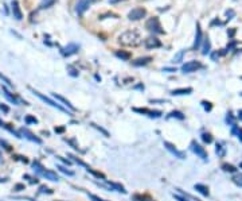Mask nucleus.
Wrapping results in <instances>:
<instances>
[{
  "label": "nucleus",
  "instance_id": "22",
  "mask_svg": "<svg viewBox=\"0 0 242 201\" xmlns=\"http://www.w3.org/2000/svg\"><path fill=\"white\" fill-rule=\"evenodd\" d=\"M55 3V0H42L39 4V8L40 10H45V8H49V7H51Z\"/></svg>",
  "mask_w": 242,
  "mask_h": 201
},
{
  "label": "nucleus",
  "instance_id": "34",
  "mask_svg": "<svg viewBox=\"0 0 242 201\" xmlns=\"http://www.w3.org/2000/svg\"><path fill=\"white\" fill-rule=\"evenodd\" d=\"M173 197H175V200H178V201H188L186 197H182V196H179V195H173Z\"/></svg>",
  "mask_w": 242,
  "mask_h": 201
},
{
  "label": "nucleus",
  "instance_id": "2",
  "mask_svg": "<svg viewBox=\"0 0 242 201\" xmlns=\"http://www.w3.org/2000/svg\"><path fill=\"white\" fill-rule=\"evenodd\" d=\"M31 92H32V93H34V95H35V96H38V97L40 99V100H43V101H45V103H47V104H49V105H51V107H54V108H57V110H59V111H63V112H67V110H66V108H63V107H62V105H61V104H58V103H55V101H54V100H51V99H49V97H46V96H45V95H42V93H39V92H38V91H34V89H31Z\"/></svg>",
  "mask_w": 242,
  "mask_h": 201
},
{
  "label": "nucleus",
  "instance_id": "14",
  "mask_svg": "<svg viewBox=\"0 0 242 201\" xmlns=\"http://www.w3.org/2000/svg\"><path fill=\"white\" fill-rule=\"evenodd\" d=\"M200 43H202V30H200V26L199 25H196V35H195V42H194L192 49L196 50L198 47L200 46Z\"/></svg>",
  "mask_w": 242,
  "mask_h": 201
},
{
  "label": "nucleus",
  "instance_id": "1",
  "mask_svg": "<svg viewBox=\"0 0 242 201\" xmlns=\"http://www.w3.org/2000/svg\"><path fill=\"white\" fill-rule=\"evenodd\" d=\"M141 42L140 37L136 31H125L120 35V43L127 46H137Z\"/></svg>",
  "mask_w": 242,
  "mask_h": 201
},
{
  "label": "nucleus",
  "instance_id": "39",
  "mask_svg": "<svg viewBox=\"0 0 242 201\" xmlns=\"http://www.w3.org/2000/svg\"><path fill=\"white\" fill-rule=\"evenodd\" d=\"M118 2H122V0H109V3H112V4H114V3H118Z\"/></svg>",
  "mask_w": 242,
  "mask_h": 201
},
{
  "label": "nucleus",
  "instance_id": "18",
  "mask_svg": "<svg viewBox=\"0 0 242 201\" xmlns=\"http://www.w3.org/2000/svg\"><path fill=\"white\" fill-rule=\"evenodd\" d=\"M151 57H144V58H139V60H136V61H133V65L135 66H143V65H147V64H149L151 62Z\"/></svg>",
  "mask_w": 242,
  "mask_h": 201
},
{
  "label": "nucleus",
  "instance_id": "15",
  "mask_svg": "<svg viewBox=\"0 0 242 201\" xmlns=\"http://www.w3.org/2000/svg\"><path fill=\"white\" fill-rule=\"evenodd\" d=\"M43 177H46L47 180H50V181H59V177H58L54 172H51V170H45V172L42 173Z\"/></svg>",
  "mask_w": 242,
  "mask_h": 201
},
{
  "label": "nucleus",
  "instance_id": "33",
  "mask_svg": "<svg viewBox=\"0 0 242 201\" xmlns=\"http://www.w3.org/2000/svg\"><path fill=\"white\" fill-rule=\"evenodd\" d=\"M0 110H2L3 112H6V114H7V112H9V108L7 107L6 104H0Z\"/></svg>",
  "mask_w": 242,
  "mask_h": 201
},
{
  "label": "nucleus",
  "instance_id": "21",
  "mask_svg": "<svg viewBox=\"0 0 242 201\" xmlns=\"http://www.w3.org/2000/svg\"><path fill=\"white\" fill-rule=\"evenodd\" d=\"M3 92H4V96H6L7 99H8V100H9V101H11V103H12V104H18V100H16V99H15V97H13V96H12V95H11V93H9V92H8V89H7V88H6V87H3Z\"/></svg>",
  "mask_w": 242,
  "mask_h": 201
},
{
  "label": "nucleus",
  "instance_id": "10",
  "mask_svg": "<svg viewBox=\"0 0 242 201\" xmlns=\"http://www.w3.org/2000/svg\"><path fill=\"white\" fill-rule=\"evenodd\" d=\"M89 6H90L89 0H80V2L77 3V7H76L77 14H78V15H82V14L89 8Z\"/></svg>",
  "mask_w": 242,
  "mask_h": 201
},
{
  "label": "nucleus",
  "instance_id": "35",
  "mask_svg": "<svg viewBox=\"0 0 242 201\" xmlns=\"http://www.w3.org/2000/svg\"><path fill=\"white\" fill-rule=\"evenodd\" d=\"M63 131H65L63 127H55V132H59L61 134V132H63Z\"/></svg>",
  "mask_w": 242,
  "mask_h": 201
},
{
  "label": "nucleus",
  "instance_id": "8",
  "mask_svg": "<svg viewBox=\"0 0 242 201\" xmlns=\"http://www.w3.org/2000/svg\"><path fill=\"white\" fill-rule=\"evenodd\" d=\"M11 7H12V15H13V18H15L16 20H22L23 14H22V11H20V7H19L18 0H12Z\"/></svg>",
  "mask_w": 242,
  "mask_h": 201
},
{
  "label": "nucleus",
  "instance_id": "7",
  "mask_svg": "<svg viewBox=\"0 0 242 201\" xmlns=\"http://www.w3.org/2000/svg\"><path fill=\"white\" fill-rule=\"evenodd\" d=\"M191 150H192L194 153H195L198 157H200L202 159H207V153H206V150H204L200 145H198L195 141L191 142Z\"/></svg>",
  "mask_w": 242,
  "mask_h": 201
},
{
  "label": "nucleus",
  "instance_id": "26",
  "mask_svg": "<svg viewBox=\"0 0 242 201\" xmlns=\"http://www.w3.org/2000/svg\"><path fill=\"white\" fill-rule=\"evenodd\" d=\"M24 122H26L27 124H31V123L36 124V123H38V119L34 118V116H31V115H27V116L24 118Z\"/></svg>",
  "mask_w": 242,
  "mask_h": 201
},
{
  "label": "nucleus",
  "instance_id": "4",
  "mask_svg": "<svg viewBox=\"0 0 242 201\" xmlns=\"http://www.w3.org/2000/svg\"><path fill=\"white\" fill-rule=\"evenodd\" d=\"M200 68H202V64L199 61H188L182 66V72L183 73H192V72H196Z\"/></svg>",
  "mask_w": 242,
  "mask_h": 201
},
{
  "label": "nucleus",
  "instance_id": "25",
  "mask_svg": "<svg viewBox=\"0 0 242 201\" xmlns=\"http://www.w3.org/2000/svg\"><path fill=\"white\" fill-rule=\"evenodd\" d=\"M222 169L225 170V172H230V173L237 172V169L234 168L233 165H229V163H223V165H222Z\"/></svg>",
  "mask_w": 242,
  "mask_h": 201
},
{
  "label": "nucleus",
  "instance_id": "11",
  "mask_svg": "<svg viewBox=\"0 0 242 201\" xmlns=\"http://www.w3.org/2000/svg\"><path fill=\"white\" fill-rule=\"evenodd\" d=\"M20 134H22L23 136H24V138H27V139H30V141H32V142H35V143H42V139H39V138H36L35 135L32 134L31 131L30 130H27V128H22V130H20Z\"/></svg>",
  "mask_w": 242,
  "mask_h": 201
},
{
  "label": "nucleus",
  "instance_id": "17",
  "mask_svg": "<svg viewBox=\"0 0 242 201\" xmlns=\"http://www.w3.org/2000/svg\"><path fill=\"white\" fill-rule=\"evenodd\" d=\"M53 96H54V97H55V99H57V100H59V101H62V103H63L65 105H67V107H69V108H70V110H71V111H76V108H74V105H73V104H71V103H70V101H69V100H66V99H65V97H62V96H59V95H57V93H53Z\"/></svg>",
  "mask_w": 242,
  "mask_h": 201
},
{
  "label": "nucleus",
  "instance_id": "29",
  "mask_svg": "<svg viewBox=\"0 0 242 201\" xmlns=\"http://www.w3.org/2000/svg\"><path fill=\"white\" fill-rule=\"evenodd\" d=\"M182 58H183V52H180L179 54H176V56L173 57V61H172V62H180V61H182Z\"/></svg>",
  "mask_w": 242,
  "mask_h": 201
},
{
  "label": "nucleus",
  "instance_id": "24",
  "mask_svg": "<svg viewBox=\"0 0 242 201\" xmlns=\"http://www.w3.org/2000/svg\"><path fill=\"white\" fill-rule=\"evenodd\" d=\"M168 118H178V119H180V120H183V119H184V115H183L182 112H179V111H173V112H171V114L168 115Z\"/></svg>",
  "mask_w": 242,
  "mask_h": 201
},
{
  "label": "nucleus",
  "instance_id": "9",
  "mask_svg": "<svg viewBox=\"0 0 242 201\" xmlns=\"http://www.w3.org/2000/svg\"><path fill=\"white\" fill-rule=\"evenodd\" d=\"M162 46V42L155 38V37H149V38L145 39V47L147 49H156V47H160Z\"/></svg>",
  "mask_w": 242,
  "mask_h": 201
},
{
  "label": "nucleus",
  "instance_id": "37",
  "mask_svg": "<svg viewBox=\"0 0 242 201\" xmlns=\"http://www.w3.org/2000/svg\"><path fill=\"white\" fill-rule=\"evenodd\" d=\"M238 138H240L241 142H242V128H240V130H238Z\"/></svg>",
  "mask_w": 242,
  "mask_h": 201
},
{
  "label": "nucleus",
  "instance_id": "42",
  "mask_svg": "<svg viewBox=\"0 0 242 201\" xmlns=\"http://www.w3.org/2000/svg\"><path fill=\"white\" fill-rule=\"evenodd\" d=\"M240 115H241V116H240V119H241V120H242V111L240 112Z\"/></svg>",
  "mask_w": 242,
  "mask_h": 201
},
{
  "label": "nucleus",
  "instance_id": "12",
  "mask_svg": "<svg viewBox=\"0 0 242 201\" xmlns=\"http://www.w3.org/2000/svg\"><path fill=\"white\" fill-rule=\"evenodd\" d=\"M135 112H139V114H148L151 118H160L162 116V112L160 111H151L147 110V108H133Z\"/></svg>",
  "mask_w": 242,
  "mask_h": 201
},
{
  "label": "nucleus",
  "instance_id": "13",
  "mask_svg": "<svg viewBox=\"0 0 242 201\" xmlns=\"http://www.w3.org/2000/svg\"><path fill=\"white\" fill-rule=\"evenodd\" d=\"M78 50H80V46L76 45V43H70V45H67V46L62 50V53H63V56L69 57V56H71V54H76Z\"/></svg>",
  "mask_w": 242,
  "mask_h": 201
},
{
  "label": "nucleus",
  "instance_id": "23",
  "mask_svg": "<svg viewBox=\"0 0 242 201\" xmlns=\"http://www.w3.org/2000/svg\"><path fill=\"white\" fill-rule=\"evenodd\" d=\"M210 47H211L210 39H209V38H206V39H204V46H203V52H202V53L204 54V56H206V54L210 52Z\"/></svg>",
  "mask_w": 242,
  "mask_h": 201
},
{
  "label": "nucleus",
  "instance_id": "32",
  "mask_svg": "<svg viewBox=\"0 0 242 201\" xmlns=\"http://www.w3.org/2000/svg\"><path fill=\"white\" fill-rule=\"evenodd\" d=\"M39 192H40V193H53L51 190L47 189L46 186H40V188H39Z\"/></svg>",
  "mask_w": 242,
  "mask_h": 201
},
{
  "label": "nucleus",
  "instance_id": "20",
  "mask_svg": "<svg viewBox=\"0 0 242 201\" xmlns=\"http://www.w3.org/2000/svg\"><path fill=\"white\" fill-rule=\"evenodd\" d=\"M116 56H117L118 58L124 60V61H128L129 58H131V54H129L128 52H124V50H117V52H116Z\"/></svg>",
  "mask_w": 242,
  "mask_h": 201
},
{
  "label": "nucleus",
  "instance_id": "38",
  "mask_svg": "<svg viewBox=\"0 0 242 201\" xmlns=\"http://www.w3.org/2000/svg\"><path fill=\"white\" fill-rule=\"evenodd\" d=\"M217 57H218V53H213V56H211V58H213L214 61L217 60Z\"/></svg>",
  "mask_w": 242,
  "mask_h": 201
},
{
  "label": "nucleus",
  "instance_id": "27",
  "mask_svg": "<svg viewBox=\"0 0 242 201\" xmlns=\"http://www.w3.org/2000/svg\"><path fill=\"white\" fill-rule=\"evenodd\" d=\"M58 169H59L62 173H65V174H67V176H74V173L71 172V170H67L66 168H63V166H58Z\"/></svg>",
  "mask_w": 242,
  "mask_h": 201
},
{
  "label": "nucleus",
  "instance_id": "30",
  "mask_svg": "<svg viewBox=\"0 0 242 201\" xmlns=\"http://www.w3.org/2000/svg\"><path fill=\"white\" fill-rule=\"evenodd\" d=\"M13 190H16V192H20V190H24V185H22V184H16Z\"/></svg>",
  "mask_w": 242,
  "mask_h": 201
},
{
  "label": "nucleus",
  "instance_id": "19",
  "mask_svg": "<svg viewBox=\"0 0 242 201\" xmlns=\"http://www.w3.org/2000/svg\"><path fill=\"white\" fill-rule=\"evenodd\" d=\"M195 190H198L199 193H202L203 196H209V188H207L206 185H202V184H196L195 186Z\"/></svg>",
  "mask_w": 242,
  "mask_h": 201
},
{
  "label": "nucleus",
  "instance_id": "28",
  "mask_svg": "<svg viewBox=\"0 0 242 201\" xmlns=\"http://www.w3.org/2000/svg\"><path fill=\"white\" fill-rule=\"evenodd\" d=\"M202 139H203V141L206 142V143H211V142H213V138H211V135H210V134H206V132H204V134L202 135Z\"/></svg>",
  "mask_w": 242,
  "mask_h": 201
},
{
  "label": "nucleus",
  "instance_id": "3",
  "mask_svg": "<svg viewBox=\"0 0 242 201\" xmlns=\"http://www.w3.org/2000/svg\"><path fill=\"white\" fill-rule=\"evenodd\" d=\"M145 27L152 33H158V34H163L164 31L162 30V26L159 23V19L158 18H151L148 22L145 23Z\"/></svg>",
  "mask_w": 242,
  "mask_h": 201
},
{
  "label": "nucleus",
  "instance_id": "40",
  "mask_svg": "<svg viewBox=\"0 0 242 201\" xmlns=\"http://www.w3.org/2000/svg\"><path fill=\"white\" fill-rule=\"evenodd\" d=\"M164 70H168L169 73H172V72H175V69H171V68H164Z\"/></svg>",
  "mask_w": 242,
  "mask_h": 201
},
{
  "label": "nucleus",
  "instance_id": "41",
  "mask_svg": "<svg viewBox=\"0 0 242 201\" xmlns=\"http://www.w3.org/2000/svg\"><path fill=\"white\" fill-rule=\"evenodd\" d=\"M0 127H4V128H8V127H7V126H6L4 123H3V122H2V119H0Z\"/></svg>",
  "mask_w": 242,
  "mask_h": 201
},
{
  "label": "nucleus",
  "instance_id": "16",
  "mask_svg": "<svg viewBox=\"0 0 242 201\" xmlns=\"http://www.w3.org/2000/svg\"><path fill=\"white\" fill-rule=\"evenodd\" d=\"M192 92V88H180V89H173L171 95L173 96H179V95H190Z\"/></svg>",
  "mask_w": 242,
  "mask_h": 201
},
{
  "label": "nucleus",
  "instance_id": "5",
  "mask_svg": "<svg viewBox=\"0 0 242 201\" xmlns=\"http://www.w3.org/2000/svg\"><path fill=\"white\" fill-rule=\"evenodd\" d=\"M145 15H147V11L144 8H141V7H136V8H133L131 12L128 14V18H129V20H140V19L144 18Z\"/></svg>",
  "mask_w": 242,
  "mask_h": 201
},
{
  "label": "nucleus",
  "instance_id": "6",
  "mask_svg": "<svg viewBox=\"0 0 242 201\" xmlns=\"http://www.w3.org/2000/svg\"><path fill=\"white\" fill-rule=\"evenodd\" d=\"M164 147L168 150V151L171 153L172 155H175L176 158H179V159H184V158H186V153H183V151H180V150H178V149L175 147V146L172 145V143L164 142Z\"/></svg>",
  "mask_w": 242,
  "mask_h": 201
},
{
  "label": "nucleus",
  "instance_id": "31",
  "mask_svg": "<svg viewBox=\"0 0 242 201\" xmlns=\"http://www.w3.org/2000/svg\"><path fill=\"white\" fill-rule=\"evenodd\" d=\"M0 146H4V149H6V150H8V151L11 150V147H9L8 143H7L6 141H2V139H0Z\"/></svg>",
  "mask_w": 242,
  "mask_h": 201
},
{
  "label": "nucleus",
  "instance_id": "36",
  "mask_svg": "<svg viewBox=\"0 0 242 201\" xmlns=\"http://www.w3.org/2000/svg\"><path fill=\"white\" fill-rule=\"evenodd\" d=\"M90 197H91V200H94V201H102L101 199H98V197L94 196V195H90Z\"/></svg>",
  "mask_w": 242,
  "mask_h": 201
}]
</instances>
